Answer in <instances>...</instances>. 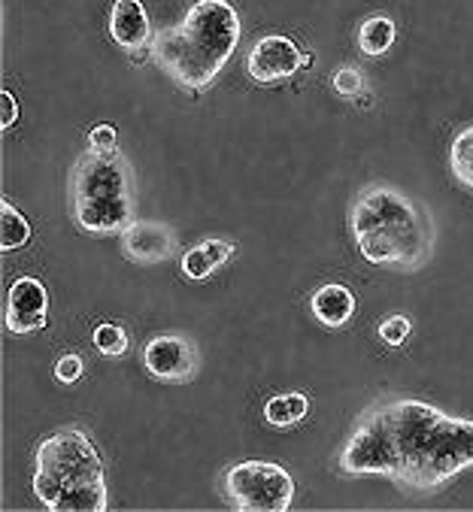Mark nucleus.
<instances>
[{"label": "nucleus", "instance_id": "nucleus-1", "mask_svg": "<svg viewBox=\"0 0 473 512\" xmlns=\"http://www.w3.org/2000/svg\"><path fill=\"white\" fill-rule=\"evenodd\" d=\"M467 467L473 422L410 397L370 406L340 452L346 476H386L410 491H437Z\"/></svg>", "mask_w": 473, "mask_h": 512}, {"label": "nucleus", "instance_id": "nucleus-2", "mask_svg": "<svg viewBox=\"0 0 473 512\" xmlns=\"http://www.w3.org/2000/svg\"><path fill=\"white\" fill-rule=\"evenodd\" d=\"M352 240L364 261L401 273L422 270L437 243L434 219L419 200L395 185H367L349 210Z\"/></svg>", "mask_w": 473, "mask_h": 512}, {"label": "nucleus", "instance_id": "nucleus-3", "mask_svg": "<svg viewBox=\"0 0 473 512\" xmlns=\"http://www.w3.org/2000/svg\"><path fill=\"white\" fill-rule=\"evenodd\" d=\"M240 16L231 0H198L179 25L152 37V61L182 88L213 85L240 43Z\"/></svg>", "mask_w": 473, "mask_h": 512}, {"label": "nucleus", "instance_id": "nucleus-4", "mask_svg": "<svg viewBox=\"0 0 473 512\" xmlns=\"http://www.w3.org/2000/svg\"><path fill=\"white\" fill-rule=\"evenodd\" d=\"M34 494L55 512H104L110 506L104 458L82 428L67 425L37 446Z\"/></svg>", "mask_w": 473, "mask_h": 512}, {"label": "nucleus", "instance_id": "nucleus-5", "mask_svg": "<svg viewBox=\"0 0 473 512\" xmlns=\"http://www.w3.org/2000/svg\"><path fill=\"white\" fill-rule=\"evenodd\" d=\"M137 191L128 161L110 149H88L70 170V216L79 231L94 237L122 234L134 225Z\"/></svg>", "mask_w": 473, "mask_h": 512}, {"label": "nucleus", "instance_id": "nucleus-6", "mask_svg": "<svg viewBox=\"0 0 473 512\" xmlns=\"http://www.w3.org/2000/svg\"><path fill=\"white\" fill-rule=\"evenodd\" d=\"M222 497L243 512H286L295 500V479L270 461H240L225 470Z\"/></svg>", "mask_w": 473, "mask_h": 512}, {"label": "nucleus", "instance_id": "nucleus-7", "mask_svg": "<svg viewBox=\"0 0 473 512\" xmlns=\"http://www.w3.org/2000/svg\"><path fill=\"white\" fill-rule=\"evenodd\" d=\"M143 364L158 382L182 385L198 373V349L185 334H158L146 343Z\"/></svg>", "mask_w": 473, "mask_h": 512}, {"label": "nucleus", "instance_id": "nucleus-8", "mask_svg": "<svg viewBox=\"0 0 473 512\" xmlns=\"http://www.w3.org/2000/svg\"><path fill=\"white\" fill-rule=\"evenodd\" d=\"M49 322V294L40 279L19 276L7 291L4 325L13 334H34L43 331Z\"/></svg>", "mask_w": 473, "mask_h": 512}, {"label": "nucleus", "instance_id": "nucleus-9", "mask_svg": "<svg viewBox=\"0 0 473 512\" xmlns=\"http://www.w3.org/2000/svg\"><path fill=\"white\" fill-rule=\"evenodd\" d=\"M304 67V52L298 49L295 40L270 34L264 40H258L246 58V70L255 82H279L289 79Z\"/></svg>", "mask_w": 473, "mask_h": 512}, {"label": "nucleus", "instance_id": "nucleus-10", "mask_svg": "<svg viewBox=\"0 0 473 512\" xmlns=\"http://www.w3.org/2000/svg\"><path fill=\"white\" fill-rule=\"evenodd\" d=\"M122 255L134 264H161L176 252V234L161 222H134L119 234Z\"/></svg>", "mask_w": 473, "mask_h": 512}, {"label": "nucleus", "instance_id": "nucleus-11", "mask_svg": "<svg viewBox=\"0 0 473 512\" xmlns=\"http://www.w3.org/2000/svg\"><path fill=\"white\" fill-rule=\"evenodd\" d=\"M110 37L119 49L137 55L152 46L149 13L140 0H113L110 10Z\"/></svg>", "mask_w": 473, "mask_h": 512}, {"label": "nucleus", "instance_id": "nucleus-12", "mask_svg": "<svg viewBox=\"0 0 473 512\" xmlns=\"http://www.w3.org/2000/svg\"><path fill=\"white\" fill-rule=\"evenodd\" d=\"M237 255V246L231 240H201L198 246H192L182 255V273L188 279H207L213 276L222 264H228Z\"/></svg>", "mask_w": 473, "mask_h": 512}, {"label": "nucleus", "instance_id": "nucleus-13", "mask_svg": "<svg viewBox=\"0 0 473 512\" xmlns=\"http://www.w3.org/2000/svg\"><path fill=\"white\" fill-rule=\"evenodd\" d=\"M310 306H313V316H316L322 325H328V328H343V325L355 316V294H352L346 285L328 282V285H322V288L313 294Z\"/></svg>", "mask_w": 473, "mask_h": 512}, {"label": "nucleus", "instance_id": "nucleus-14", "mask_svg": "<svg viewBox=\"0 0 473 512\" xmlns=\"http://www.w3.org/2000/svg\"><path fill=\"white\" fill-rule=\"evenodd\" d=\"M307 413H310V400H307V394H301V391L276 394V397H270L267 406H264V419H267V425H273V428H292V425L304 422Z\"/></svg>", "mask_w": 473, "mask_h": 512}, {"label": "nucleus", "instance_id": "nucleus-15", "mask_svg": "<svg viewBox=\"0 0 473 512\" xmlns=\"http://www.w3.org/2000/svg\"><path fill=\"white\" fill-rule=\"evenodd\" d=\"M395 37H398V28H395V22L389 16H370L358 28V46L370 58L386 55L395 46Z\"/></svg>", "mask_w": 473, "mask_h": 512}, {"label": "nucleus", "instance_id": "nucleus-16", "mask_svg": "<svg viewBox=\"0 0 473 512\" xmlns=\"http://www.w3.org/2000/svg\"><path fill=\"white\" fill-rule=\"evenodd\" d=\"M31 234L34 231H31L28 219L13 207L7 197L0 200V249L16 252V249H22L31 240Z\"/></svg>", "mask_w": 473, "mask_h": 512}, {"label": "nucleus", "instance_id": "nucleus-17", "mask_svg": "<svg viewBox=\"0 0 473 512\" xmlns=\"http://www.w3.org/2000/svg\"><path fill=\"white\" fill-rule=\"evenodd\" d=\"M449 170H452V176H455L464 188L473 191V125L464 128V131L452 140V146H449Z\"/></svg>", "mask_w": 473, "mask_h": 512}, {"label": "nucleus", "instance_id": "nucleus-18", "mask_svg": "<svg viewBox=\"0 0 473 512\" xmlns=\"http://www.w3.org/2000/svg\"><path fill=\"white\" fill-rule=\"evenodd\" d=\"M91 343H94V349H98L101 355H107V358H122V355L128 352V346H131V340H128L125 328L110 325V322L94 328Z\"/></svg>", "mask_w": 473, "mask_h": 512}, {"label": "nucleus", "instance_id": "nucleus-19", "mask_svg": "<svg viewBox=\"0 0 473 512\" xmlns=\"http://www.w3.org/2000/svg\"><path fill=\"white\" fill-rule=\"evenodd\" d=\"M331 85L343 97H358V91L364 88V79H361V70L358 67H337Z\"/></svg>", "mask_w": 473, "mask_h": 512}, {"label": "nucleus", "instance_id": "nucleus-20", "mask_svg": "<svg viewBox=\"0 0 473 512\" xmlns=\"http://www.w3.org/2000/svg\"><path fill=\"white\" fill-rule=\"evenodd\" d=\"M410 331H413V325H410L407 316H392V319H386L380 325V340L386 346H401V343H407Z\"/></svg>", "mask_w": 473, "mask_h": 512}, {"label": "nucleus", "instance_id": "nucleus-21", "mask_svg": "<svg viewBox=\"0 0 473 512\" xmlns=\"http://www.w3.org/2000/svg\"><path fill=\"white\" fill-rule=\"evenodd\" d=\"M82 373H85V361H82L79 355H61V358H58V364H55V379H58V382H64V385L79 382V379H82Z\"/></svg>", "mask_w": 473, "mask_h": 512}, {"label": "nucleus", "instance_id": "nucleus-22", "mask_svg": "<svg viewBox=\"0 0 473 512\" xmlns=\"http://www.w3.org/2000/svg\"><path fill=\"white\" fill-rule=\"evenodd\" d=\"M88 146L98 149V152H110L116 149V128L113 125H98L88 131Z\"/></svg>", "mask_w": 473, "mask_h": 512}, {"label": "nucleus", "instance_id": "nucleus-23", "mask_svg": "<svg viewBox=\"0 0 473 512\" xmlns=\"http://www.w3.org/2000/svg\"><path fill=\"white\" fill-rule=\"evenodd\" d=\"M0 107H4V113H0V128L10 131L19 122V104H16V97H13L10 88L0 91Z\"/></svg>", "mask_w": 473, "mask_h": 512}]
</instances>
